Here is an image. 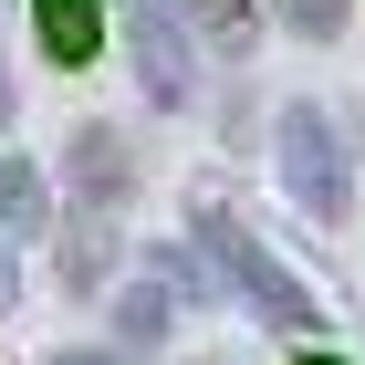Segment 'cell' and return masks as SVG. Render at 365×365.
Segmentation results:
<instances>
[{"label": "cell", "instance_id": "cell-10", "mask_svg": "<svg viewBox=\"0 0 365 365\" xmlns=\"http://www.w3.org/2000/svg\"><path fill=\"white\" fill-rule=\"evenodd\" d=\"M292 31H344V0H272Z\"/></svg>", "mask_w": 365, "mask_h": 365}, {"label": "cell", "instance_id": "cell-5", "mask_svg": "<svg viewBox=\"0 0 365 365\" xmlns=\"http://www.w3.org/2000/svg\"><path fill=\"white\" fill-rule=\"evenodd\" d=\"M31 21H42V42H53L63 73H73V63H94V0H31Z\"/></svg>", "mask_w": 365, "mask_h": 365}, {"label": "cell", "instance_id": "cell-3", "mask_svg": "<svg viewBox=\"0 0 365 365\" xmlns=\"http://www.w3.org/2000/svg\"><path fill=\"white\" fill-rule=\"evenodd\" d=\"M136 84H146V105H188V94H198V73H188V31H178L168 0H136Z\"/></svg>", "mask_w": 365, "mask_h": 365}, {"label": "cell", "instance_id": "cell-2", "mask_svg": "<svg viewBox=\"0 0 365 365\" xmlns=\"http://www.w3.org/2000/svg\"><path fill=\"white\" fill-rule=\"evenodd\" d=\"M198 230H209V251H220V272H230V282H240V292H251V303H261V324H292V334H303V324H313V292H303V282H292V272H282V261L261 251L251 230L230 220V209H198Z\"/></svg>", "mask_w": 365, "mask_h": 365}, {"label": "cell", "instance_id": "cell-12", "mask_svg": "<svg viewBox=\"0 0 365 365\" xmlns=\"http://www.w3.org/2000/svg\"><path fill=\"white\" fill-rule=\"evenodd\" d=\"M0 125H11V63H0Z\"/></svg>", "mask_w": 365, "mask_h": 365}, {"label": "cell", "instance_id": "cell-1", "mask_svg": "<svg viewBox=\"0 0 365 365\" xmlns=\"http://www.w3.org/2000/svg\"><path fill=\"white\" fill-rule=\"evenodd\" d=\"M272 157H282V188H292V209H303V220H344V209H355V178H344V136H334V125H324L313 105H282Z\"/></svg>", "mask_w": 365, "mask_h": 365}, {"label": "cell", "instance_id": "cell-9", "mask_svg": "<svg viewBox=\"0 0 365 365\" xmlns=\"http://www.w3.org/2000/svg\"><path fill=\"white\" fill-rule=\"evenodd\" d=\"M63 282H73V292H94V282H105V230H84V240L63 251Z\"/></svg>", "mask_w": 365, "mask_h": 365}, {"label": "cell", "instance_id": "cell-4", "mask_svg": "<svg viewBox=\"0 0 365 365\" xmlns=\"http://www.w3.org/2000/svg\"><path fill=\"white\" fill-rule=\"evenodd\" d=\"M73 188H84L94 209L125 198V146H115V125H84V136H73Z\"/></svg>", "mask_w": 365, "mask_h": 365}, {"label": "cell", "instance_id": "cell-6", "mask_svg": "<svg viewBox=\"0 0 365 365\" xmlns=\"http://www.w3.org/2000/svg\"><path fill=\"white\" fill-rule=\"evenodd\" d=\"M0 230H42V178L21 157H0Z\"/></svg>", "mask_w": 365, "mask_h": 365}, {"label": "cell", "instance_id": "cell-8", "mask_svg": "<svg viewBox=\"0 0 365 365\" xmlns=\"http://www.w3.org/2000/svg\"><path fill=\"white\" fill-rule=\"evenodd\" d=\"M188 21L209 31V42H230V53H240V31H251V0H188Z\"/></svg>", "mask_w": 365, "mask_h": 365}, {"label": "cell", "instance_id": "cell-14", "mask_svg": "<svg viewBox=\"0 0 365 365\" xmlns=\"http://www.w3.org/2000/svg\"><path fill=\"white\" fill-rule=\"evenodd\" d=\"M303 365H334V355H303Z\"/></svg>", "mask_w": 365, "mask_h": 365}, {"label": "cell", "instance_id": "cell-11", "mask_svg": "<svg viewBox=\"0 0 365 365\" xmlns=\"http://www.w3.org/2000/svg\"><path fill=\"white\" fill-rule=\"evenodd\" d=\"M11 292H21V272H11V251H0V313H11Z\"/></svg>", "mask_w": 365, "mask_h": 365}, {"label": "cell", "instance_id": "cell-7", "mask_svg": "<svg viewBox=\"0 0 365 365\" xmlns=\"http://www.w3.org/2000/svg\"><path fill=\"white\" fill-rule=\"evenodd\" d=\"M115 334H125V344H157V334H168V292H157V282H136V292L115 303Z\"/></svg>", "mask_w": 365, "mask_h": 365}, {"label": "cell", "instance_id": "cell-13", "mask_svg": "<svg viewBox=\"0 0 365 365\" xmlns=\"http://www.w3.org/2000/svg\"><path fill=\"white\" fill-rule=\"evenodd\" d=\"M53 365H115V355H53Z\"/></svg>", "mask_w": 365, "mask_h": 365}]
</instances>
